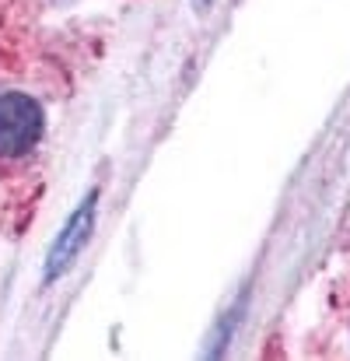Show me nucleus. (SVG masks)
I'll return each mask as SVG.
<instances>
[{"mask_svg":"<svg viewBox=\"0 0 350 361\" xmlns=\"http://www.w3.org/2000/svg\"><path fill=\"white\" fill-rule=\"evenodd\" d=\"M42 137V109L21 92L0 95V158L28 154Z\"/></svg>","mask_w":350,"mask_h":361,"instance_id":"1","label":"nucleus"},{"mask_svg":"<svg viewBox=\"0 0 350 361\" xmlns=\"http://www.w3.org/2000/svg\"><path fill=\"white\" fill-rule=\"evenodd\" d=\"M92 218H95V193L85 200V207H77V211H74V218H70V221H67V228L60 232V239H56L53 252H49V259H46V281L60 277V274L77 259L81 245H85V239H88Z\"/></svg>","mask_w":350,"mask_h":361,"instance_id":"2","label":"nucleus"}]
</instances>
